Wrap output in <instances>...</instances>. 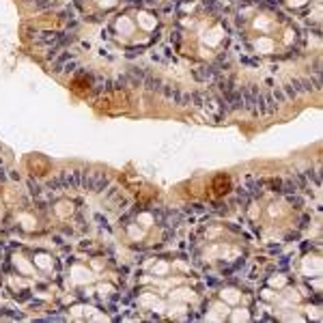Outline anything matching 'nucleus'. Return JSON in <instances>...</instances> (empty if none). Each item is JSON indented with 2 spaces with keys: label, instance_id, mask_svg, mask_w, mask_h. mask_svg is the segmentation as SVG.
Instances as JSON below:
<instances>
[{
  "label": "nucleus",
  "instance_id": "obj_1",
  "mask_svg": "<svg viewBox=\"0 0 323 323\" xmlns=\"http://www.w3.org/2000/svg\"><path fill=\"white\" fill-rule=\"evenodd\" d=\"M28 168L35 175H45L47 173V168H50V164H47V159L41 157V155H35V157H30L28 159Z\"/></svg>",
  "mask_w": 323,
  "mask_h": 323
},
{
  "label": "nucleus",
  "instance_id": "obj_2",
  "mask_svg": "<svg viewBox=\"0 0 323 323\" xmlns=\"http://www.w3.org/2000/svg\"><path fill=\"white\" fill-rule=\"evenodd\" d=\"M229 190H231V179L224 177V175H218L213 179V192L218 194V196H222V194H226Z\"/></svg>",
  "mask_w": 323,
  "mask_h": 323
}]
</instances>
